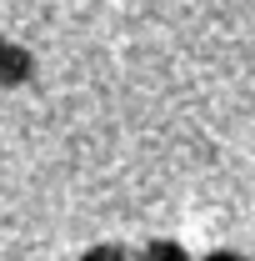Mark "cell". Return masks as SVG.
Returning <instances> with one entry per match:
<instances>
[{
    "label": "cell",
    "mask_w": 255,
    "mask_h": 261,
    "mask_svg": "<svg viewBox=\"0 0 255 261\" xmlns=\"http://www.w3.org/2000/svg\"><path fill=\"white\" fill-rule=\"evenodd\" d=\"M130 261H195L180 241H170V236H155V241H145L140 251H130Z\"/></svg>",
    "instance_id": "7a4b0ae2"
},
{
    "label": "cell",
    "mask_w": 255,
    "mask_h": 261,
    "mask_svg": "<svg viewBox=\"0 0 255 261\" xmlns=\"http://www.w3.org/2000/svg\"><path fill=\"white\" fill-rule=\"evenodd\" d=\"M80 261H130V251L120 246V241H95V246L80 251Z\"/></svg>",
    "instance_id": "3957f363"
},
{
    "label": "cell",
    "mask_w": 255,
    "mask_h": 261,
    "mask_svg": "<svg viewBox=\"0 0 255 261\" xmlns=\"http://www.w3.org/2000/svg\"><path fill=\"white\" fill-rule=\"evenodd\" d=\"M35 50L30 45H20V40H10V35H0V91H25L35 81Z\"/></svg>",
    "instance_id": "6da1fadb"
},
{
    "label": "cell",
    "mask_w": 255,
    "mask_h": 261,
    "mask_svg": "<svg viewBox=\"0 0 255 261\" xmlns=\"http://www.w3.org/2000/svg\"><path fill=\"white\" fill-rule=\"evenodd\" d=\"M200 261H250V256H240V251H230V246H220V251H205Z\"/></svg>",
    "instance_id": "277c9868"
}]
</instances>
